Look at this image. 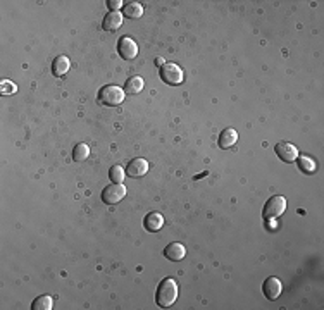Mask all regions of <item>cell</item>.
Instances as JSON below:
<instances>
[{
	"mask_svg": "<svg viewBox=\"0 0 324 310\" xmlns=\"http://www.w3.org/2000/svg\"><path fill=\"white\" fill-rule=\"evenodd\" d=\"M178 298V283L176 279L173 278H166L162 279L157 286V293H155V302L159 307L168 308L171 307Z\"/></svg>",
	"mask_w": 324,
	"mask_h": 310,
	"instance_id": "obj_1",
	"label": "cell"
},
{
	"mask_svg": "<svg viewBox=\"0 0 324 310\" xmlns=\"http://www.w3.org/2000/svg\"><path fill=\"white\" fill-rule=\"evenodd\" d=\"M124 90L121 88V86L117 85H107V86H102V88L99 90V104H102V106H107V107H116V106H121L122 102H124Z\"/></svg>",
	"mask_w": 324,
	"mask_h": 310,
	"instance_id": "obj_2",
	"label": "cell"
},
{
	"mask_svg": "<svg viewBox=\"0 0 324 310\" xmlns=\"http://www.w3.org/2000/svg\"><path fill=\"white\" fill-rule=\"evenodd\" d=\"M284 211H286V198L281 195H274L266 202L264 209H262V216H264L266 221H269L279 217Z\"/></svg>",
	"mask_w": 324,
	"mask_h": 310,
	"instance_id": "obj_3",
	"label": "cell"
},
{
	"mask_svg": "<svg viewBox=\"0 0 324 310\" xmlns=\"http://www.w3.org/2000/svg\"><path fill=\"white\" fill-rule=\"evenodd\" d=\"M160 78H162V81L168 83V85H171V86L179 85V83H183V80H185L181 67L176 65L174 62H166L164 65H162V67H160Z\"/></svg>",
	"mask_w": 324,
	"mask_h": 310,
	"instance_id": "obj_4",
	"label": "cell"
},
{
	"mask_svg": "<svg viewBox=\"0 0 324 310\" xmlns=\"http://www.w3.org/2000/svg\"><path fill=\"white\" fill-rule=\"evenodd\" d=\"M124 196H126V186L122 185V183H112V185L104 188V191H102V200H104V203H107V205L119 203Z\"/></svg>",
	"mask_w": 324,
	"mask_h": 310,
	"instance_id": "obj_5",
	"label": "cell"
},
{
	"mask_svg": "<svg viewBox=\"0 0 324 310\" xmlns=\"http://www.w3.org/2000/svg\"><path fill=\"white\" fill-rule=\"evenodd\" d=\"M274 152H276V155L283 160V162H288V164L299 159V150H297V147L291 145V143H288V142L276 143Z\"/></svg>",
	"mask_w": 324,
	"mask_h": 310,
	"instance_id": "obj_6",
	"label": "cell"
},
{
	"mask_svg": "<svg viewBox=\"0 0 324 310\" xmlns=\"http://www.w3.org/2000/svg\"><path fill=\"white\" fill-rule=\"evenodd\" d=\"M117 52L122 59L131 60L138 55V45L135 43L133 38L129 37H122L119 42H117Z\"/></svg>",
	"mask_w": 324,
	"mask_h": 310,
	"instance_id": "obj_7",
	"label": "cell"
},
{
	"mask_svg": "<svg viewBox=\"0 0 324 310\" xmlns=\"http://www.w3.org/2000/svg\"><path fill=\"white\" fill-rule=\"evenodd\" d=\"M262 291H264V295H266V298H268V300H276L279 295H281L283 285H281V281H279L278 278L271 276V278L266 279L264 285H262Z\"/></svg>",
	"mask_w": 324,
	"mask_h": 310,
	"instance_id": "obj_8",
	"label": "cell"
},
{
	"mask_svg": "<svg viewBox=\"0 0 324 310\" xmlns=\"http://www.w3.org/2000/svg\"><path fill=\"white\" fill-rule=\"evenodd\" d=\"M185 255H186L185 245H181V243H178V242L169 243V245L164 248V257H166V259H169V260H173V262L183 260V259H185Z\"/></svg>",
	"mask_w": 324,
	"mask_h": 310,
	"instance_id": "obj_9",
	"label": "cell"
},
{
	"mask_svg": "<svg viewBox=\"0 0 324 310\" xmlns=\"http://www.w3.org/2000/svg\"><path fill=\"white\" fill-rule=\"evenodd\" d=\"M148 171V162L145 159H133L126 167V174L131 178H142Z\"/></svg>",
	"mask_w": 324,
	"mask_h": 310,
	"instance_id": "obj_10",
	"label": "cell"
},
{
	"mask_svg": "<svg viewBox=\"0 0 324 310\" xmlns=\"http://www.w3.org/2000/svg\"><path fill=\"white\" fill-rule=\"evenodd\" d=\"M238 142V133L233 129V128H224L221 131V134H219V147L221 148H231L235 145V143Z\"/></svg>",
	"mask_w": 324,
	"mask_h": 310,
	"instance_id": "obj_11",
	"label": "cell"
},
{
	"mask_svg": "<svg viewBox=\"0 0 324 310\" xmlns=\"http://www.w3.org/2000/svg\"><path fill=\"white\" fill-rule=\"evenodd\" d=\"M122 26V16L121 12H109L102 21V28L106 31H116Z\"/></svg>",
	"mask_w": 324,
	"mask_h": 310,
	"instance_id": "obj_12",
	"label": "cell"
},
{
	"mask_svg": "<svg viewBox=\"0 0 324 310\" xmlns=\"http://www.w3.org/2000/svg\"><path fill=\"white\" fill-rule=\"evenodd\" d=\"M162 226H164V217L157 212H150L145 219H143V228H145L147 231H150V233L159 231Z\"/></svg>",
	"mask_w": 324,
	"mask_h": 310,
	"instance_id": "obj_13",
	"label": "cell"
},
{
	"mask_svg": "<svg viewBox=\"0 0 324 310\" xmlns=\"http://www.w3.org/2000/svg\"><path fill=\"white\" fill-rule=\"evenodd\" d=\"M143 86H145V83H143V80L140 76H131L128 78V81L124 83V93L128 95H137L140 93V91L143 90Z\"/></svg>",
	"mask_w": 324,
	"mask_h": 310,
	"instance_id": "obj_14",
	"label": "cell"
},
{
	"mask_svg": "<svg viewBox=\"0 0 324 310\" xmlns=\"http://www.w3.org/2000/svg\"><path fill=\"white\" fill-rule=\"evenodd\" d=\"M69 59L66 57V55H59L57 59H54V62H52V74L54 76H64L66 73L69 71Z\"/></svg>",
	"mask_w": 324,
	"mask_h": 310,
	"instance_id": "obj_15",
	"label": "cell"
},
{
	"mask_svg": "<svg viewBox=\"0 0 324 310\" xmlns=\"http://www.w3.org/2000/svg\"><path fill=\"white\" fill-rule=\"evenodd\" d=\"M142 14H143V6L138 2L126 4V6L122 7V16L129 17V19H138V17H142Z\"/></svg>",
	"mask_w": 324,
	"mask_h": 310,
	"instance_id": "obj_16",
	"label": "cell"
},
{
	"mask_svg": "<svg viewBox=\"0 0 324 310\" xmlns=\"http://www.w3.org/2000/svg\"><path fill=\"white\" fill-rule=\"evenodd\" d=\"M52 307H54V300H52V296H49V295L38 296V298H35V302L31 303L33 310H52Z\"/></svg>",
	"mask_w": 324,
	"mask_h": 310,
	"instance_id": "obj_17",
	"label": "cell"
},
{
	"mask_svg": "<svg viewBox=\"0 0 324 310\" xmlns=\"http://www.w3.org/2000/svg\"><path fill=\"white\" fill-rule=\"evenodd\" d=\"M88 155H90V148L86 143H78V145L74 147L73 159L76 160V162H83L85 159H88Z\"/></svg>",
	"mask_w": 324,
	"mask_h": 310,
	"instance_id": "obj_18",
	"label": "cell"
},
{
	"mask_svg": "<svg viewBox=\"0 0 324 310\" xmlns=\"http://www.w3.org/2000/svg\"><path fill=\"white\" fill-rule=\"evenodd\" d=\"M316 162H314L310 157H300L299 159V169L305 174H314L316 173Z\"/></svg>",
	"mask_w": 324,
	"mask_h": 310,
	"instance_id": "obj_19",
	"label": "cell"
},
{
	"mask_svg": "<svg viewBox=\"0 0 324 310\" xmlns=\"http://www.w3.org/2000/svg\"><path fill=\"white\" fill-rule=\"evenodd\" d=\"M124 174H126V169L122 167V165L116 164L111 167V171H109V178H111L112 183H122L124 181Z\"/></svg>",
	"mask_w": 324,
	"mask_h": 310,
	"instance_id": "obj_20",
	"label": "cell"
},
{
	"mask_svg": "<svg viewBox=\"0 0 324 310\" xmlns=\"http://www.w3.org/2000/svg\"><path fill=\"white\" fill-rule=\"evenodd\" d=\"M16 91H17V86L12 81L4 80L0 83V93L2 95H12V93H16Z\"/></svg>",
	"mask_w": 324,
	"mask_h": 310,
	"instance_id": "obj_21",
	"label": "cell"
},
{
	"mask_svg": "<svg viewBox=\"0 0 324 310\" xmlns=\"http://www.w3.org/2000/svg\"><path fill=\"white\" fill-rule=\"evenodd\" d=\"M107 7L111 9V12H117L122 7V0H109Z\"/></svg>",
	"mask_w": 324,
	"mask_h": 310,
	"instance_id": "obj_22",
	"label": "cell"
},
{
	"mask_svg": "<svg viewBox=\"0 0 324 310\" xmlns=\"http://www.w3.org/2000/svg\"><path fill=\"white\" fill-rule=\"evenodd\" d=\"M155 64H157V65H159V67H162V65H164L166 62H164V59H162V57H157V60H155Z\"/></svg>",
	"mask_w": 324,
	"mask_h": 310,
	"instance_id": "obj_23",
	"label": "cell"
}]
</instances>
